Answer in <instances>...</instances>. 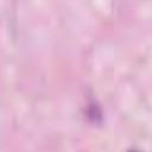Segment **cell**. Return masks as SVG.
<instances>
[{
    "label": "cell",
    "instance_id": "6da1fadb",
    "mask_svg": "<svg viewBox=\"0 0 152 152\" xmlns=\"http://www.w3.org/2000/svg\"><path fill=\"white\" fill-rule=\"evenodd\" d=\"M131 152H139V151H131Z\"/></svg>",
    "mask_w": 152,
    "mask_h": 152
}]
</instances>
